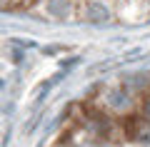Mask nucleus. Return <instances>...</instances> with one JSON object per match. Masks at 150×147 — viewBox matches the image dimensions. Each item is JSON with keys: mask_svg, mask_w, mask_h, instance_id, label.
<instances>
[{"mask_svg": "<svg viewBox=\"0 0 150 147\" xmlns=\"http://www.w3.org/2000/svg\"><path fill=\"white\" fill-rule=\"evenodd\" d=\"M88 18H90V20H95V18H98V20H105V18H108V13H105V8H103V5L93 3V5L88 8Z\"/></svg>", "mask_w": 150, "mask_h": 147, "instance_id": "obj_1", "label": "nucleus"}, {"mask_svg": "<svg viewBox=\"0 0 150 147\" xmlns=\"http://www.w3.org/2000/svg\"><path fill=\"white\" fill-rule=\"evenodd\" d=\"M110 100H112V107H118V110H123V107H125V102H123L125 95H123V92H112Z\"/></svg>", "mask_w": 150, "mask_h": 147, "instance_id": "obj_2", "label": "nucleus"}, {"mask_svg": "<svg viewBox=\"0 0 150 147\" xmlns=\"http://www.w3.org/2000/svg\"><path fill=\"white\" fill-rule=\"evenodd\" d=\"M3 87H5V82H3V77H0V90H3Z\"/></svg>", "mask_w": 150, "mask_h": 147, "instance_id": "obj_3", "label": "nucleus"}]
</instances>
